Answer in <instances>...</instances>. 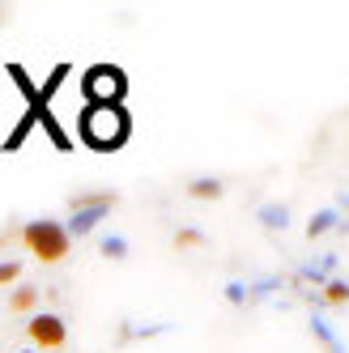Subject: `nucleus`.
I'll use <instances>...</instances> for the list:
<instances>
[{"mask_svg":"<svg viewBox=\"0 0 349 353\" xmlns=\"http://www.w3.org/2000/svg\"><path fill=\"white\" fill-rule=\"evenodd\" d=\"M17 234H21V247H26L34 260H43V264H60V260L68 256V247H72L68 225H60V221H52V217L26 221Z\"/></svg>","mask_w":349,"mask_h":353,"instance_id":"1","label":"nucleus"},{"mask_svg":"<svg viewBox=\"0 0 349 353\" xmlns=\"http://www.w3.org/2000/svg\"><path fill=\"white\" fill-rule=\"evenodd\" d=\"M81 137L94 149H119L123 137H128V115L123 107H103V103H90L81 111Z\"/></svg>","mask_w":349,"mask_h":353,"instance_id":"2","label":"nucleus"},{"mask_svg":"<svg viewBox=\"0 0 349 353\" xmlns=\"http://www.w3.org/2000/svg\"><path fill=\"white\" fill-rule=\"evenodd\" d=\"M123 90H128V81H123V72L111 68V64H94L86 72V94L90 103H103V107H119Z\"/></svg>","mask_w":349,"mask_h":353,"instance_id":"3","label":"nucleus"},{"mask_svg":"<svg viewBox=\"0 0 349 353\" xmlns=\"http://www.w3.org/2000/svg\"><path fill=\"white\" fill-rule=\"evenodd\" d=\"M26 332H30V341H34L39 349H60V345L68 341V327H64L60 315H30Z\"/></svg>","mask_w":349,"mask_h":353,"instance_id":"4","label":"nucleus"},{"mask_svg":"<svg viewBox=\"0 0 349 353\" xmlns=\"http://www.w3.org/2000/svg\"><path fill=\"white\" fill-rule=\"evenodd\" d=\"M68 205L77 209V213H107V209L115 205V196H111V192H90V196H72Z\"/></svg>","mask_w":349,"mask_h":353,"instance_id":"5","label":"nucleus"},{"mask_svg":"<svg viewBox=\"0 0 349 353\" xmlns=\"http://www.w3.org/2000/svg\"><path fill=\"white\" fill-rule=\"evenodd\" d=\"M9 307H13L17 315L34 311V307H39V290H34V285H17V290H13V298H9Z\"/></svg>","mask_w":349,"mask_h":353,"instance_id":"6","label":"nucleus"},{"mask_svg":"<svg viewBox=\"0 0 349 353\" xmlns=\"http://www.w3.org/2000/svg\"><path fill=\"white\" fill-rule=\"evenodd\" d=\"M332 225H337V213H332V209H323V213H315V217H311L307 234H311V239H319V234H328Z\"/></svg>","mask_w":349,"mask_h":353,"instance_id":"7","label":"nucleus"},{"mask_svg":"<svg viewBox=\"0 0 349 353\" xmlns=\"http://www.w3.org/2000/svg\"><path fill=\"white\" fill-rule=\"evenodd\" d=\"M188 192H192L196 200H217V196H221V183H217V179H196Z\"/></svg>","mask_w":349,"mask_h":353,"instance_id":"8","label":"nucleus"},{"mask_svg":"<svg viewBox=\"0 0 349 353\" xmlns=\"http://www.w3.org/2000/svg\"><path fill=\"white\" fill-rule=\"evenodd\" d=\"M323 298H328L332 307H341V302H349V281H328V285H323Z\"/></svg>","mask_w":349,"mask_h":353,"instance_id":"9","label":"nucleus"},{"mask_svg":"<svg viewBox=\"0 0 349 353\" xmlns=\"http://www.w3.org/2000/svg\"><path fill=\"white\" fill-rule=\"evenodd\" d=\"M17 276H21V264H17V260H0V285L17 281Z\"/></svg>","mask_w":349,"mask_h":353,"instance_id":"10","label":"nucleus"},{"mask_svg":"<svg viewBox=\"0 0 349 353\" xmlns=\"http://www.w3.org/2000/svg\"><path fill=\"white\" fill-rule=\"evenodd\" d=\"M103 256L123 260V256H128V247H123V239H103Z\"/></svg>","mask_w":349,"mask_h":353,"instance_id":"11","label":"nucleus"},{"mask_svg":"<svg viewBox=\"0 0 349 353\" xmlns=\"http://www.w3.org/2000/svg\"><path fill=\"white\" fill-rule=\"evenodd\" d=\"M174 243H179V247H201L205 239H201V230H179V234H174Z\"/></svg>","mask_w":349,"mask_h":353,"instance_id":"12","label":"nucleus"},{"mask_svg":"<svg viewBox=\"0 0 349 353\" xmlns=\"http://www.w3.org/2000/svg\"><path fill=\"white\" fill-rule=\"evenodd\" d=\"M264 225H286V209H264Z\"/></svg>","mask_w":349,"mask_h":353,"instance_id":"13","label":"nucleus"},{"mask_svg":"<svg viewBox=\"0 0 349 353\" xmlns=\"http://www.w3.org/2000/svg\"><path fill=\"white\" fill-rule=\"evenodd\" d=\"M5 239H9V234H0V247H5Z\"/></svg>","mask_w":349,"mask_h":353,"instance_id":"14","label":"nucleus"},{"mask_svg":"<svg viewBox=\"0 0 349 353\" xmlns=\"http://www.w3.org/2000/svg\"><path fill=\"white\" fill-rule=\"evenodd\" d=\"M26 353H30V349H26Z\"/></svg>","mask_w":349,"mask_h":353,"instance_id":"15","label":"nucleus"}]
</instances>
